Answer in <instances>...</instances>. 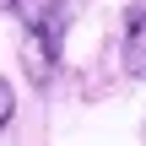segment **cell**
Segmentation results:
<instances>
[{
    "mask_svg": "<svg viewBox=\"0 0 146 146\" xmlns=\"http://www.w3.org/2000/svg\"><path fill=\"white\" fill-rule=\"evenodd\" d=\"M70 16H76V0H27V11L16 16L22 22V70L33 87H49L60 76Z\"/></svg>",
    "mask_w": 146,
    "mask_h": 146,
    "instance_id": "cell-1",
    "label": "cell"
},
{
    "mask_svg": "<svg viewBox=\"0 0 146 146\" xmlns=\"http://www.w3.org/2000/svg\"><path fill=\"white\" fill-rule=\"evenodd\" d=\"M119 60H125V76H130V81H146V0H130V5H125Z\"/></svg>",
    "mask_w": 146,
    "mask_h": 146,
    "instance_id": "cell-2",
    "label": "cell"
},
{
    "mask_svg": "<svg viewBox=\"0 0 146 146\" xmlns=\"http://www.w3.org/2000/svg\"><path fill=\"white\" fill-rule=\"evenodd\" d=\"M11 119H16V92H11V81L0 76V130H5Z\"/></svg>",
    "mask_w": 146,
    "mask_h": 146,
    "instance_id": "cell-3",
    "label": "cell"
},
{
    "mask_svg": "<svg viewBox=\"0 0 146 146\" xmlns=\"http://www.w3.org/2000/svg\"><path fill=\"white\" fill-rule=\"evenodd\" d=\"M27 11V0H0V16H22Z\"/></svg>",
    "mask_w": 146,
    "mask_h": 146,
    "instance_id": "cell-4",
    "label": "cell"
},
{
    "mask_svg": "<svg viewBox=\"0 0 146 146\" xmlns=\"http://www.w3.org/2000/svg\"><path fill=\"white\" fill-rule=\"evenodd\" d=\"M141 146H146V119H141Z\"/></svg>",
    "mask_w": 146,
    "mask_h": 146,
    "instance_id": "cell-5",
    "label": "cell"
}]
</instances>
